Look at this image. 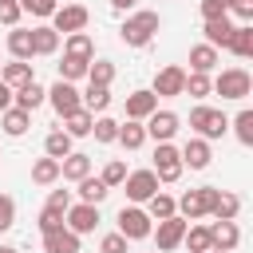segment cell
Segmentation results:
<instances>
[{
	"mask_svg": "<svg viewBox=\"0 0 253 253\" xmlns=\"http://www.w3.org/2000/svg\"><path fill=\"white\" fill-rule=\"evenodd\" d=\"M158 28H162L158 12H150V8H138V12H130V16L119 24V40H123L126 47H146V43L158 36Z\"/></svg>",
	"mask_w": 253,
	"mask_h": 253,
	"instance_id": "6da1fadb",
	"label": "cell"
},
{
	"mask_svg": "<svg viewBox=\"0 0 253 253\" xmlns=\"http://www.w3.org/2000/svg\"><path fill=\"white\" fill-rule=\"evenodd\" d=\"M210 83H213V95L233 99V103H241L245 95H253V75H249L245 67H225V71H217Z\"/></svg>",
	"mask_w": 253,
	"mask_h": 253,
	"instance_id": "7a4b0ae2",
	"label": "cell"
},
{
	"mask_svg": "<svg viewBox=\"0 0 253 253\" xmlns=\"http://www.w3.org/2000/svg\"><path fill=\"white\" fill-rule=\"evenodd\" d=\"M190 130H194L198 138L213 142V138H221V134L229 130V119H225L217 107H206V103H198V107L190 111Z\"/></svg>",
	"mask_w": 253,
	"mask_h": 253,
	"instance_id": "3957f363",
	"label": "cell"
},
{
	"mask_svg": "<svg viewBox=\"0 0 253 253\" xmlns=\"http://www.w3.org/2000/svg\"><path fill=\"white\" fill-rule=\"evenodd\" d=\"M213 202H217V186H198V190H186V194L178 198V217L198 221V217H206V213L213 210Z\"/></svg>",
	"mask_w": 253,
	"mask_h": 253,
	"instance_id": "277c9868",
	"label": "cell"
},
{
	"mask_svg": "<svg viewBox=\"0 0 253 253\" xmlns=\"http://www.w3.org/2000/svg\"><path fill=\"white\" fill-rule=\"evenodd\" d=\"M150 170H154L158 186H162V182H178V178H182V170H186V166H182L178 146H174V142H158V146H154V166H150Z\"/></svg>",
	"mask_w": 253,
	"mask_h": 253,
	"instance_id": "5b68a950",
	"label": "cell"
},
{
	"mask_svg": "<svg viewBox=\"0 0 253 253\" xmlns=\"http://www.w3.org/2000/svg\"><path fill=\"white\" fill-rule=\"evenodd\" d=\"M123 190H126V202L130 206H146L158 194V178H154V170H130L123 178Z\"/></svg>",
	"mask_w": 253,
	"mask_h": 253,
	"instance_id": "8992f818",
	"label": "cell"
},
{
	"mask_svg": "<svg viewBox=\"0 0 253 253\" xmlns=\"http://www.w3.org/2000/svg\"><path fill=\"white\" fill-rule=\"evenodd\" d=\"M150 229H154V221L142 206H123L119 210V233L126 241H142V237H150Z\"/></svg>",
	"mask_w": 253,
	"mask_h": 253,
	"instance_id": "52a82bcc",
	"label": "cell"
},
{
	"mask_svg": "<svg viewBox=\"0 0 253 253\" xmlns=\"http://www.w3.org/2000/svg\"><path fill=\"white\" fill-rule=\"evenodd\" d=\"M182 87H186V67H178V63H166V67L154 75V83H150V91H154L158 99H178Z\"/></svg>",
	"mask_w": 253,
	"mask_h": 253,
	"instance_id": "ba28073f",
	"label": "cell"
},
{
	"mask_svg": "<svg viewBox=\"0 0 253 253\" xmlns=\"http://www.w3.org/2000/svg\"><path fill=\"white\" fill-rule=\"evenodd\" d=\"M63 225H67L75 237H83V233H95V225H99V206L71 202V210L63 213Z\"/></svg>",
	"mask_w": 253,
	"mask_h": 253,
	"instance_id": "9c48e42d",
	"label": "cell"
},
{
	"mask_svg": "<svg viewBox=\"0 0 253 253\" xmlns=\"http://www.w3.org/2000/svg\"><path fill=\"white\" fill-rule=\"evenodd\" d=\"M186 217H166V221H158V229H150V237H154V245H158V253H170V249H178L182 245V237H186Z\"/></svg>",
	"mask_w": 253,
	"mask_h": 253,
	"instance_id": "30bf717a",
	"label": "cell"
},
{
	"mask_svg": "<svg viewBox=\"0 0 253 253\" xmlns=\"http://www.w3.org/2000/svg\"><path fill=\"white\" fill-rule=\"evenodd\" d=\"M87 20H91V12H87L83 4H63V8H55V12H51V28H55V32H63V36L83 32V28H87Z\"/></svg>",
	"mask_w": 253,
	"mask_h": 253,
	"instance_id": "8fae6325",
	"label": "cell"
},
{
	"mask_svg": "<svg viewBox=\"0 0 253 253\" xmlns=\"http://www.w3.org/2000/svg\"><path fill=\"white\" fill-rule=\"evenodd\" d=\"M47 103L55 107V115H59V119H67L71 111H79V107H83V99H79L75 83H63V79H55V83L47 87Z\"/></svg>",
	"mask_w": 253,
	"mask_h": 253,
	"instance_id": "7c38bea8",
	"label": "cell"
},
{
	"mask_svg": "<svg viewBox=\"0 0 253 253\" xmlns=\"http://www.w3.org/2000/svg\"><path fill=\"white\" fill-rule=\"evenodd\" d=\"M146 138H154V142H170L174 134H178V126H182V119L174 115V111H154L146 123Z\"/></svg>",
	"mask_w": 253,
	"mask_h": 253,
	"instance_id": "4fadbf2b",
	"label": "cell"
},
{
	"mask_svg": "<svg viewBox=\"0 0 253 253\" xmlns=\"http://www.w3.org/2000/svg\"><path fill=\"white\" fill-rule=\"evenodd\" d=\"M154 111H158V95H154L150 87H142V91H130V95H126V119H130V123H146Z\"/></svg>",
	"mask_w": 253,
	"mask_h": 253,
	"instance_id": "5bb4252c",
	"label": "cell"
},
{
	"mask_svg": "<svg viewBox=\"0 0 253 253\" xmlns=\"http://www.w3.org/2000/svg\"><path fill=\"white\" fill-rule=\"evenodd\" d=\"M237 245H241L237 221H213V225H210V249H213V253H233Z\"/></svg>",
	"mask_w": 253,
	"mask_h": 253,
	"instance_id": "9a60e30c",
	"label": "cell"
},
{
	"mask_svg": "<svg viewBox=\"0 0 253 253\" xmlns=\"http://www.w3.org/2000/svg\"><path fill=\"white\" fill-rule=\"evenodd\" d=\"M178 154H182V166H190V170H206V166L213 162L210 142H206V138H198V134H194V138H190V142H186Z\"/></svg>",
	"mask_w": 253,
	"mask_h": 253,
	"instance_id": "2e32d148",
	"label": "cell"
},
{
	"mask_svg": "<svg viewBox=\"0 0 253 253\" xmlns=\"http://www.w3.org/2000/svg\"><path fill=\"white\" fill-rule=\"evenodd\" d=\"M43 103H47V91H43V87H40L36 79L12 91V107H20V111H28V115H32L36 107H43Z\"/></svg>",
	"mask_w": 253,
	"mask_h": 253,
	"instance_id": "e0dca14e",
	"label": "cell"
},
{
	"mask_svg": "<svg viewBox=\"0 0 253 253\" xmlns=\"http://www.w3.org/2000/svg\"><path fill=\"white\" fill-rule=\"evenodd\" d=\"M87 174H91V154L71 150V154L59 162V178H63V182H83Z\"/></svg>",
	"mask_w": 253,
	"mask_h": 253,
	"instance_id": "ac0fdd59",
	"label": "cell"
},
{
	"mask_svg": "<svg viewBox=\"0 0 253 253\" xmlns=\"http://www.w3.org/2000/svg\"><path fill=\"white\" fill-rule=\"evenodd\" d=\"M63 55L91 63V59H95V43H91V36H87V32H71V36H63Z\"/></svg>",
	"mask_w": 253,
	"mask_h": 253,
	"instance_id": "d6986e66",
	"label": "cell"
},
{
	"mask_svg": "<svg viewBox=\"0 0 253 253\" xmlns=\"http://www.w3.org/2000/svg\"><path fill=\"white\" fill-rule=\"evenodd\" d=\"M217 59H221V55H217V47H210V43H194V47H190V71H194V75H210V71L217 67Z\"/></svg>",
	"mask_w": 253,
	"mask_h": 253,
	"instance_id": "ffe728a7",
	"label": "cell"
},
{
	"mask_svg": "<svg viewBox=\"0 0 253 253\" xmlns=\"http://www.w3.org/2000/svg\"><path fill=\"white\" fill-rule=\"evenodd\" d=\"M32 51H36V55H55V51H59V32H55L51 24L32 28Z\"/></svg>",
	"mask_w": 253,
	"mask_h": 253,
	"instance_id": "44dd1931",
	"label": "cell"
},
{
	"mask_svg": "<svg viewBox=\"0 0 253 253\" xmlns=\"http://www.w3.org/2000/svg\"><path fill=\"white\" fill-rule=\"evenodd\" d=\"M43 253H79V237L67 225L55 233H43Z\"/></svg>",
	"mask_w": 253,
	"mask_h": 253,
	"instance_id": "7402d4cb",
	"label": "cell"
},
{
	"mask_svg": "<svg viewBox=\"0 0 253 253\" xmlns=\"http://www.w3.org/2000/svg\"><path fill=\"white\" fill-rule=\"evenodd\" d=\"M0 126H4V134H8V138H20V134L32 126V115H28V111H20V107H8V111H0Z\"/></svg>",
	"mask_w": 253,
	"mask_h": 253,
	"instance_id": "603a6c76",
	"label": "cell"
},
{
	"mask_svg": "<svg viewBox=\"0 0 253 253\" xmlns=\"http://www.w3.org/2000/svg\"><path fill=\"white\" fill-rule=\"evenodd\" d=\"M71 142H75V138H71L67 130H59V126H55V130H47V138H43V154H47V158H55V162H63V158L71 154Z\"/></svg>",
	"mask_w": 253,
	"mask_h": 253,
	"instance_id": "cb8c5ba5",
	"label": "cell"
},
{
	"mask_svg": "<svg viewBox=\"0 0 253 253\" xmlns=\"http://www.w3.org/2000/svg\"><path fill=\"white\" fill-rule=\"evenodd\" d=\"M32 79H36V75H32V63H24V59H12V63L0 67V83H8L12 91L24 87V83H32Z\"/></svg>",
	"mask_w": 253,
	"mask_h": 253,
	"instance_id": "d4e9b609",
	"label": "cell"
},
{
	"mask_svg": "<svg viewBox=\"0 0 253 253\" xmlns=\"http://www.w3.org/2000/svg\"><path fill=\"white\" fill-rule=\"evenodd\" d=\"M202 32H206V43H210V47H225L229 36H233V20H229V16L210 20V24H202Z\"/></svg>",
	"mask_w": 253,
	"mask_h": 253,
	"instance_id": "484cf974",
	"label": "cell"
},
{
	"mask_svg": "<svg viewBox=\"0 0 253 253\" xmlns=\"http://www.w3.org/2000/svg\"><path fill=\"white\" fill-rule=\"evenodd\" d=\"M8 51H12V59H24V63H32V32L28 28H12L8 32Z\"/></svg>",
	"mask_w": 253,
	"mask_h": 253,
	"instance_id": "4316f807",
	"label": "cell"
},
{
	"mask_svg": "<svg viewBox=\"0 0 253 253\" xmlns=\"http://www.w3.org/2000/svg\"><path fill=\"white\" fill-rule=\"evenodd\" d=\"M237 59H249L253 55V28L249 24H233V36H229V43H225Z\"/></svg>",
	"mask_w": 253,
	"mask_h": 253,
	"instance_id": "83f0119b",
	"label": "cell"
},
{
	"mask_svg": "<svg viewBox=\"0 0 253 253\" xmlns=\"http://www.w3.org/2000/svg\"><path fill=\"white\" fill-rule=\"evenodd\" d=\"M91 126H95V115L79 107V111H71V115L63 119V126H59V130H67L71 138H87V134H91Z\"/></svg>",
	"mask_w": 253,
	"mask_h": 253,
	"instance_id": "f1b7e54d",
	"label": "cell"
},
{
	"mask_svg": "<svg viewBox=\"0 0 253 253\" xmlns=\"http://www.w3.org/2000/svg\"><path fill=\"white\" fill-rule=\"evenodd\" d=\"M210 213H213L217 221H237V213H241V198L229 194V190H217V202H213Z\"/></svg>",
	"mask_w": 253,
	"mask_h": 253,
	"instance_id": "f546056e",
	"label": "cell"
},
{
	"mask_svg": "<svg viewBox=\"0 0 253 253\" xmlns=\"http://www.w3.org/2000/svg\"><path fill=\"white\" fill-rule=\"evenodd\" d=\"M79 99H83V111L103 115V111L111 107V87H95V83H87V91H83Z\"/></svg>",
	"mask_w": 253,
	"mask_h": 253,
	"instance_id": "4dcf8cb0",
	"label": "cell"
},
{
	"mask_svg": "<svg viewBox=\"0 0 253 253\" xmlns=\"http://www.w3.org/2000/svg\"><path fill=\"white\" fill-rule=\"evenodd\" d=\"M115 142H119L123 150H138V146L146 142V126H142V123H130V119L119 123V138H115Z\"/></svg>",
	"mask_w": 253,
	"mask_h": 253,
	"instance_id": "1f68e13d",
	"label": "cell"
},
{
	"mask_svg": "<svg viewBox=\"0 0 253 253\" xmlns=\"http://www.w3.org/2000/svg\"><path fill=\"white\" fill-rule=\"evenodd\" d=\"M32 182H36V186H55V182H59V162L47 158V154L36 158V162H32Z\"/></svg>",
	"mask_w": 253,
	"mask_h": 253,
	"instance_id": "d6a6232c",
	"label": "cell"
},
{
	"mask_svg": "<svg viewBox=\"0 0 253 253\" xmlns=\"http://www.w3.org/2000/svg\"><path fill=\"white\" fill-rule=\"evenodd\" d=\"M146 213H150V221H166V217H174L178 213V198H170V194H154L150 202H146Z\"/></svg>",
	"mask_w": 253,
	"mask_h": 253,
	"instance_id": "836d02e7",
	"label": "cell"
},
{
	"mask_svg": "<svg viewBox=\"0 0 253 253\" xmlns=\"http://www.w3.org/2000/svg\"><path fill=\"white\" fill-rule=\"evenodd\" d=\"M87 83L111 87V83H115V63H111V59H91V63H87Z\"/></svg>",
	"mask_w": 253,
	"mask_h": 253,
	"instance_id": "e575fe53",
	"label": "cell"
},
{
	"mask_svg": "<svg viewBox=\"0 0 253 253\" xmlns=\"http://www.w3.org/2000/svg\"><path fill=\"white\" fill-rule=\"evenodd\" d=\"M75 186H79V202H87V206H99V202L111 194V190H107L99 178H91V174H87L83 182H75Z\"/></svg>",
	"mask_w": 253,
	"mask_h": 253,
	"instance_id": "d590c367",
	"label": "cell"
},
{
	"mask_svg": "<svg viewBox=\"0 0 253 253\" xmlns=\"http://www.w3.org/2000/svg\"><path fill=\"white\" fill-rule=\"evenodd\" d=\"M182 245H186L190 253H210V225H186Z\"/></svg>",
	"mask_w": 253,
	"mask_h": 253,
	"instance_id": "8d00e7d4",
	"label": "cell"
},
{
	"mask_svg": "<svg viewBox=\"0 0 253 253\" xmlns=\"http://www.w3.org/2000/svg\"><path fill=\"white\" fill-rule=\"evenodd\" d=\"M233 126V134H237V142L241 146H253V111L245 107V111H237V119L229 123Z\"/></svg>",
	"mask_w": 253,
	"mask_h": 253,
	"instance_id": "74e56055",
	"label": "cell"
},
{
	"mask_svg": "<svg viewBox=\"0 0 253 253\" xmlns=\"http://www.w3.org/2000/svg\"><path fill=\"white\" fill-rule=\"evenodd\" d=\"M130 170H126V162L123 158H111L107 166H103V174H99V182L107 186V190H115V186H123V178H126Z\"/></svg>",
	"mask_w": 253,
	"mask_h": 253,
	"instance_id": "f35d334b",
	"label": "cell"
},
{
	"mask_svg": "<svg viewBox=\"0 0 253 253\" xmlns=\"http://www.w3.org/2000/svg\"><path fill=\"white\" fill-rule=\"evenodd\" d=\"M182 95H194V99H206V95H213V83H210V75H194V71H186V87H182Z\"/></svg>",
	"mask_w": 253,
	"mask_h": 253,
	"instance_id": "ab89813d",
	"label": "cell"
},
{
	"mask_svg": "<svg viewBox=\"0 0 253 253\" xmlns=\"http://www.w3.org/2000/svg\"><path fill=\"white\" fill-rule=\"evenodd\" d=\"M59 79H63V83H79V79H87V63L63 55V63H59Z\"/></svg>",
	"mask_w": 253,
	"mask_h": 253,
	"instance_id": "60d3db41",
	"label": "cell"
},
{
	"mask_svg": "<svg viewBox=\"0 0 253 253\" xmlns=\"http://www.w3.org/2000/svg\"><path fill=\"white\" fill-rule=\"evenodd\" d=\"M91 134H95V142H103V146H107V142H115V138H119V123H115V119H107V115H99V119H95V126H91Z\"/></svg>",
	"mask_w": 253,
	"mask_h": 253,
	"instance_id": "b9f144b4",
	"label": "cell"
},
{
	"mask_svg": "<svg viewBox=\"0 0 253 253\" xmlns=\"http://www.w3.org/2000/svg\"><path fill=\"white\" fill-rule=\"evenodd\" d=\"M16 4H20V8H24V12H32V16H36V20H51V12H55V8H59V4H55V0H16Z\"/></svg>",
	"mask_w": 253,
	"mask_h": 253,
	"instance_id": "7bdbcfd3",
	"label": "cell"
},
{
	"mask_svg": "<svg viewBox=\"0 0 253 253\" xmlns=\"http://www.w3.org/2000/svg\"><path fill=\"white\" fill-rule=\"evenodd\" d=\"M36 225H40V233H55V229H63V213H55V210H47V206H43Z\"/></svg>",
	"mask_w": 253,
	"mask_h": 253,
	"instance_id": "ee69618b",
	"label": "cell"
},
{
	"mask_svg": "<svg viewBox=\"0 0 253 253\" xmlns=\"http://www.w3.org/2000/svg\"><path fill=\"white\" fill-rule=\"evenodd\" d=\"M20 16H24V8H20L16 0H0V24H8V28H20Z\"/></svg>",
	"mask_w": 253,
	"mask_h": 253,
	"instance_id": "f6af8a7d",
	"label": "cell"
},
{
	"mask_svg": "<svg viewBox=\"0 0 253 253\" xmlns=\"http://www.w3.org/2000/svg\"><path fill=\"white\" fill-rule=\"evenodd\" d=\"M12 225H16V202L8 194H0V233L12 229Z\"/></svg>",
	"mask_w": 253,
	"mask_h": 253,
	"instance_id": "bcb514c9",
	"label": "cell"
},
{
	"mask_svg": "<svg viewBox=\"0 0 253 253\" xmlns=\"http://www.w3.org/2000/svg\"><path fill=\"white\" fill-rule=\"evenodd\" d=\"M47 210L67 213V210H71V190H51V194H47Z\"/></svg>",
	"mask_w": 253,
	"mask_h": 253,
	"instance_id": "7dc6e473",
	"label": "cell"
},
{
	"mask_svg": "<svg viewBox=\"0 0 253 253\" xmlns=\"http://www.w3.org/2000/svg\"><path fill=\"white\" fill-rule=\"evenodd\" d=\"M99 253H126V237H123V233H103Z\"/></svg>",
	"mask_w": 253,
	"mask_h": 253,
	"instance_id": "c3c4849f",
	"label": "cell"
},
{
	"mask_svg": "<svg viewBox=\"0 0 253 253\" xmlns=\"http://www.w3.org/2000/svg\"><path fill=\"white\" fill-rule=\"evenodd\" d=\"M221 16H229L221 0H202V24H210V20H221Z\"/></svg>",
	"mask_w": 253,
	"mask_h": 253,
	"instance_id": "681fc988",
	"label": "cell"
},
{
	"mask_svg": "<svg viewBox=\"0 0 253 253\" xmlns=\"http://www.w3.org/2000/svg\"><path fill=\"white\" fill-rule=\"evenodd\" d=\"M229 12L237 16V24H249L253 20V0H229Z\"/></svg>",
	"mask_w": 253,
	"mask_h": 253,
	"instance_id": "f907efd6",
	"label": "cell"
},
{
	"mask_svg": "<svg viewBox=\"0 0 253 253\" xmlns=\"http://www.w3.org/2000/svg\"><path fill=\"white\" fill-rule=\"evenodd\" d=\"M8 107H12V87L0 83V111H8Z\"/></svg>",
	"mask_w": 253,
	"mask_h": 253,
	"instance_id": "816d5d0a",
	"label": "cell"
},
{
	"mask_svg": "<svg viewBox=\"0 0 253 253\" xmlns=\"http://www.w3.org/2000/svg\"><path fill=\"white\" fill-rule=\"evenodd\" d=\"M107 4H111L115 12H130V8H134V0H107Z\"/></svg>",
	"mask_w": 253,
	"mask_h": 253,
	"instance_id": "f5cc1de1",
	"label": "cell"
},
{
	"mask_svg": "<svg viewBox=\"0 0 253 253\" xmlns=\"http://www.w3.org/2000/svg\"><path fill=\"white\" fill-rule=\"evenodd\" d=\"M0 253H20V249L16 245H0Z\"/></svg>",
	"mask_w": 253,
	"mask_h": 253,
	"instance_id": "db71d44e",
	"label": "cell"
},
{
	"mask_svg": "<svg viewBox=\"0 0 253 253\" xmlns=\"http://www.w3.org/2000/svg\"><path fill=\"white\" fill-rule=\"evenodd\" d=\"M221 4H225V12H229V0H221Z\"/></svg>",
	"mask_w": 253,
	"mask_h": 253,
	"instance_id": "11a10c76",
	"label": "cell"
},
{
	"mask_svg": "<svg viewBox=\"0 0 253 253\" xmlns=\"http://www.w3.org/2000/svg\"><path fill=\"white\" fill-rule=\"evenodd\" d=\"M210 253H213V249H210Z\"/></svg>",
	"mask_w": 253,
	"mask_h": 253,
	"instance_id": "9f6ffc18",
	"label": "cell"
}]
</instances>
